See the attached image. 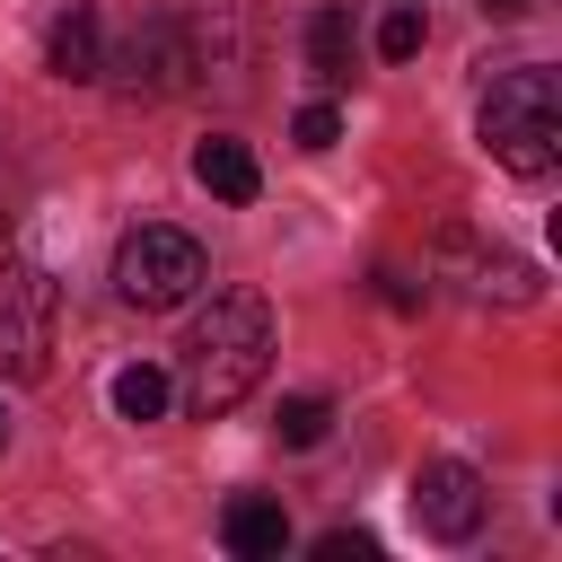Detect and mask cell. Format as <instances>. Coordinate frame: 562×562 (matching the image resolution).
Listing matches in <instances>:
<instances>
[{
    "label": "cell",
    "mask_w": 562,
    "mask_h": 562,
    "mask_svg": "<svg viewBox=\"0 0 562 562\" xmlns=\"http://www.w3.org/2000/svg\"><path fill=\"white\" fill-rule=\"evenodd\" d=\"M272 351H281L272 307H263L255 290H220V299L202 307L193 342H184V404H193V413H228V404H246V395L263 386Z\"/></svg>",
    "instance_id": "obj_1"
},
{
    "label": "cell",
    "mask_w": 562,
    "mask_h": 562,
    "mask_svg": "<svg viewBox=\"0 0 562 562\" xmlns=\"http://www.w3.org/2000/svg\"><path fill=\"white\" fill-rule=\"evenodd\" d=\"M483 149L509 167V176H553L562 158V79L544 61H509L492 88H483V114H474Z\"/></svg>",
    "instance_id": "obj_2"
},
{
    "label": "cell",
    "mask_w": 562,
    "mask_h": 562,
    "mask_svg": "<svg viewBox=\"0 0 562 562\" xmlns=\"http://www.w3.org/2000/svg\"><path fill=\"white\" fill-rule=\"evenodd\" d=\"M211 281V263H202V246L184 237V228H167V220H149V228H132L123 246H114V290L132 299V307H149V316H167V307H184L193 290Z\"/></svg>",
    "instance_id": "obj_3"
},
{
    "label": "cell",
    "mask_w": 562,
    "mask_h": 562,
    "mask_svg": "<svg viewBox=\"0 0 562 562\" xmlns=\"http://www.w3.org/2000/svg\"><path fill=\"white\" fill-rule=\"evenodd\" d=\"M483 474L465 465V457H430L422 474H413V518H422V536H439V544H465L474 527H483Z\"/></svg>",
    "instance_id": "obj_4"
},
{
    "label": "cell",
    "mask_w": 562,
    "mask_h": 562,
    "mask_svg": "<svg viewBox=\"0 0 562 562\" xmlns=\"http://www.w3.org/2000/svg\"><path fill=\"white\" fill-rule=\"evenodd\" d=\"M53 351V281L44 272H0V369L35 378Z\"/></svg>",
    "instance_id": "obj_5"
},
{
    "label": "cell",
    "mask_w": 562,
    "mask_h": 562,
    "mask_svg": "<svg viewBox=\"0 0 562 562\" xmlns=\"http://www.w3.org/2000/svg\"><path fill=\"white\" fill-rule=\"evenodd\" d=\"M105 70H114L123 97H176V88L193 79V70H184V18H140Z\"/></svg>",
    "instance_id": "obj_6"
},
{
    "label": "cell",
    "mask_w": 562,
    "mask_h": 562,
    "mask_svg": "<svg viewBox=\"0 0 562 562\" xmlns=\"http://www.w3.org/2000/svg\"><path fill=\"white\" fill-rule=\"evenodd\" d=\"M439 263L457 272V290H465V299H501V307H527V299H536V272H527L518 255L483 246L474 228H448V237H439Z\"/></svg>",
    "instance_id": "obj_7"
},
{
    "label": "cell",
    "mask_w": 562,
    "mask_h": 562,
    "mask_svg": "<svg viewBox=\"0 0 562 562\" xmlns=\"http://www.w3.org/2000/svg\"><path fill=\"white\" fill-rule=\"evenodd\" d=\"M220 544H228L237 562H281V553H290V509H281L272 492H237V501L220 509Z\"/></svg>",
    "instance_id": "obj_8"
},
{
    "label": "cell",
    "mask_w": 562,
    "mask_h": 562,
    "mask_svg": "<svg viewBox=\"0 0 562 562\" xmlns=\"http://www.w3.org/2000/svg\"><path fill=\"white\" fill-rule=\"evenodd\" d=\"M44 61H53V79H105V18L88 0H70L44 35Z\"/></svg>",
    "instance_id": "obj_9"
},
{
    "label": "cell",
    "mask_w": 562,
    "mask_h": 562,
    "mask_svg": "<svg viewBox=\"0 0 562 562\" xmlns=\"http://www.w3.org/2000/svg\"><path fill=\"white\" fill-rule=\"evenodd\" d=\"M193 176H202V193H220V202H255V193H263L255 149H246V140H228V132H211V140L193 149Z\"/></svg>",
    "instance_id": "obj_10"
},
{
    "label": "cell",
    "mask_w": 562,
    "mask_h": 562,
    "mask_svg": "<svg viewBox=\"0 0 562 562\" xmlns=\"http://www.w3.org/2000/svg\"><path fill=\"white\" fill-rule=\"evenodd\" d=\"M307 70H316L325 88L351 79V9H342V0H325V9L307 18Z\"/></svg>",
    "instance_id": "obj_11"
},
{
    "label": "cell",
    "mask_w": 562,
    "mask_h": 562,
    "mask_svg": "<svg viewBox=\"0 0 562 562\" xmlns=\"http://www.w3.org/2000/svg\"><path fill=\"white\" fill-rule=\"evenodd\" d=\"M167 404H176V378H167V369H149V360L114 369V413H123V422H158Z\"/></svg>",
    "instance_id": "obj_12"
},
{
    "label": "cell",
    "mask_w": 562,
    "mask_h": 562,
    "mask_svg": "<svg viewBox=\"0 0 562 562\" xmlns=\"http://www.w3.org/2000/svg\"><path fill=\"white\" fill-rule=\"evenodd\" d=\"M272 430H281V448H316V439L334 430V404H325V395H290V404L272 413Z\"/></svg>",
    "instance_id": "obj_13"
},
{
    "label": "cell",
    "mask_w": 562,
    "mask_h": 562,
    "mask_svg": "<svg viewBox=\"0 0 562 562\" xmlns=\"http://www.w3.org/2000/svg\"><path fill=\"white\" fill-rule=\"evenodd\" d=\"M378 53H386V61H413V53H422V9H413V0H395V9H386Z\"/></svg>",
    "instance_id": "obj_14"
},
{
    "label": "cell",
    "mask_w": 562,
    "mask_h": 562,
    "mask_svg": "<svg viewBox=\"0 0 562 562\" xmlns=\"http://www.w3.org/2000/svg\"><path fill=\"white\" fill-rule=\"evenodd\" d=\"M290 140H299V149H334V140H342V114H334V105H299Z\"/></svg>",
    "instance_id": "obj_15"
},
{
    "label": "cell",
    "mask_w": 562,
    "mask_h": 562,
    "mask_svg": "<svg viewBox=\"0 0 562 562\" xmlns=\"http://www.w3.org/2000/svg\"><path fill=\"white\" fill-rule=\"evenodd\" d=\"M369 553H378V544H369V536H342V527L316 544V562H369Z\"/></svg>",
    "instance_id": "obj_16"
},
{
    "label": "cell",
    "mask_w": 562,
    "mask_h": 562,
    "mask_svg": "<svg viewBox=\"0 0 562 562\" xmlns=\"http://www.w3.org/2000/svg\"><path fill=\"white\" fill-rule=\"evenodd\" d=\"M378 299H386V307H422V290H413L404 272H378Z\"/></svg>",
    "instance_id": "obj_17"
},
{
    "label": "cell",
    "mask_w": 562,
    "mask_h": 562,
    "mask_svg": "<svg viewBox=\"0 0 562 562\" xmlns=\"http://www.w3.org/2000/svg\"><path fill=\"white\" fill-rule=\"evenodd\" d=\"M483 9H492V18H527L536 0H483Z\"/></svg>",
    "instance_id": "obj_18"
},
{
    "label": "cell",
    "mask_w": 562,
    "mask_h": 562,
    "mask_svg": "<svg viewBox=\"0 0 562 562\" xmlns=\"http://www.w3.org/2000/svg\"><path fill=\"white\" fill-rule=\"evenodd\" d=\"M0 439H9V413H0Z\"/></svg>",
    "instance_id": "obj_19"
}]
</instances>
